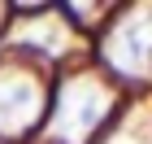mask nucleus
Segmentation results:
<instances>
[{"label":"nucleus","instance_id":"obj_1","mask_svg":"<svg viewBox=\"0 0 152 144\" xmlns=\"http://www.w3.org/2000/svg\"><path fill=\"white\" fill-rule=\"evenodd\" d=\"M109 57H113L117 70L143 74V66L152 57V18H126L109 39Z\"/></svg>","mask_w":152,"mask_h":144}]
</instances>
